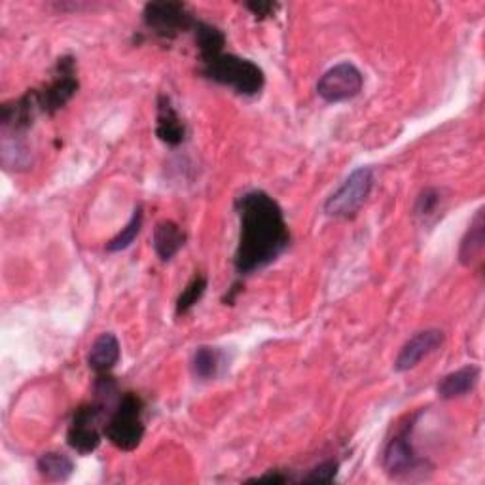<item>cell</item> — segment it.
<instances>
[{"instance_id": "cell-12", "label": "cell", "mask_w": 485, "mask_h": 485, "mask_svg": "<svg viewBox=\"0 0 485 485\" xmlns=\"http://www.w3.org/2000/svg\"><path fill=\"white\" fill-rule=\"evenodd\" d=\"M120 356H121V347L118 338L112 334V332H105V334H100L93 342L88 354V366L90 370L95 372V375L111 374L114 366L120 363Z\"/></svg>"}, {"instance_id": "cell-3", "label": "cell", "mask_w": 485, "mask_h": 485, "mask_svg": "<svg viewBox=\"0 0 485 485\" xmlns=\"http://www.w3.org/2000/svg\"><path fill=\"white\" fill-rule=\"evenodd\" d=\"M419 416L421 414L406 417V421L396 427L395 434L387 440L385 449H383V469L395 480L414 478L427 469V461L414 446V430Z\"/></svg>"}, {"instance_id": "cell-1", "label": "cell", "mask_w": 485, "mask_h": 485, "mask_svg": "<svg viewBox=\"0 0 485 485\" xmlns=\"http://www.w3.org/2000/svg\"><path fill=\"white\" fill-rule=\"evenodd\" d=\"M239 243L234 266L250 275L273 264L290 245V229L279 203L262 190H250L236 201Z\"/></svg>"}, {"instance_id": "cell-14", "label": "cell", "mask_w": 485, "mask_h": 485, "mask_svg": "<svg viewBox=\"0 0 485 485\" xmlns=\"http://www.w3.org/2000/svg\"><path fill=\"white\" fill-rule=\"evenodd\" d=\"M480 381V368L478 366H465V368H459L451 374H448L446 377L440 379L437 393L442 400H455V398H461L469 393H472L478 385Z\"/></svg>"}, {"instance_id": "cell-9", "label": "cell", "mask_w": 485, "mask_h": 485, "mask_svg": "<svg viewBox=\"0 0 485 485\" xmlns=\"http://www.w3.org/2000/svg\"><path fill=\"white\" fill-rule=\"evenodd\" d=\"M364 88V76L359 67L345 61L328 69L317 82V93L326 103H343L356 95H361Z\"/></svg>"}, {"instance_id": "cell-21", "label": "cell", "mask_w": 485, "mask_h": 485, "mask_svg": "<svg viewBox=\"0 0 485 485\" xmlns=\"http://www.w3.org/2000/svg\"><path fill=\"white\" fill-rule=\"evenodd\" d=\"M338 470H340V463L334 461V459H328V461H322L317 467H313L308 474L301 478V481H305V483H332L336 480Z\"/></svg>"}, {"instance_id": "cell-24", "label": "cell", "mask_w": 485, "mask_h": 485, "mask_svg": "<svg viewBox=\"0 0 485 485\" xmlns=\"http://www.w3.org/2000/svg\"><path fill=\"white\" fill-rule=\"evenodd\" d=\"M290 478L287 474H280V472H271V474H264L260 478H257V481H277V483H285Z\"/></svg>"}, {"instance_id": "cell-11", "label": "cell", "mask_w": 485, "mask_h": 485, "mask_svg": "<svg viewBox=\"0 0 485 485\" xmlns=\"http://www.w3.org/2000/svg\"><path fill=\"white\" fill-rule=\"evenodd\" d=\"M156 135L167 146H178L186 139V125L183 118L174 111L171 99L167 95L158 97L156 112Z\"/></svg>"}, {"instance_id": "cell-22", "label": "cell", "mask_w": 485, "mask_h": 485, "mask_svg": "<svg viewBox=\"0 0 485 485\" xmlns=\"http://www.w3.org/2000/svg\"><path fill=\"white\" fill-rule=\"evenodd\" d=\"M440 201H442V195L437 188H425L416 201V215L421 218L434 215V211H437L440 206Z\"/></svg>"}, {"instance_id": "cell-18", "label": "cell", "mask_w": 485, "mask_h": 485, "mask_svg": "<svg viewBox=\"0 0 485 485\" xmlns=\"http://www.w3.org/2000/svg\"><path fill=\"white\" fill-rule=\"evenodd\" d=\"M224 368V353L216 347H197L192 356V372L201 381H211L220 375Z\"/></svg>"}, {"instance_id": "cell-8", "label": "cell", "mask_w": 485, "mask_h": 485, "mask_svg": "<svg viewBox=\"0 0 485 485\" xmlns=\"http://www.w3.org/2000/svg\"><path fill=\"white\" fill-rule=\"evenodd\" d=\"M79 76H76V59L70 56H65L58 59L56 70L52 80L46 84L42 90H37L38 105L42 114L54 116L63 107L70 103V99L79 91Z\"/></svg>"}, {"instance_id": "cell-25", "label": "cell", "mask_w": 485, "mask_h": 485, "mask_svg": "<svg viewBox=\"0 0 485 485\" xmlns=\"http://www.w3.org/2000/svg\"><path fill=\"white\" fill-rule=\"evenodd\" d=\"M241 292V287L239 285H234L232 289H229V294L224 298V303L227 305V303H234L236 301V296Z\"/></svg>"}, {"instance_id": "cell-10", "label": "cell", "mask_w": 485, "mask_h": 485, "mask_svg": "<svg viewBox=\"0 0 485 485\" xmlns=\"http://www.w3.org/2000/svg\"><path fill=\"white\" fill-rule=\"evenodd\" d=\"M446 342V334L438 328H428L407 340L404 347L400 349L396 361H395V370L396 372H410L419 366L423 359H427L428 354L434 351H438Z\"/></svg>"}, {"instance_id": "cell-16", "label": "cell", "mask_w": 485, "mask_h": 485, "mask_svg": "<svg viewBox=\"0 0 485 485\" xmlns=\"http://www.w3.org/2000/svg\"><path fill=\"white\" fill-rule=\"evenodd\" d=\"M192 31H194L195 46L199 49L201 63L224 54L226 35H224L222 29H218V27H215V25L206 23V21H195Z\"/></svg>"}, {"instance_id": "cell-15", "label": "cell", "mask_w": 485, "mask_h": 485, "mask_svg": "<svg viewBox=\"0 0 485 485\" xmlns=\"http://www.w3.org/2000/svg\"><path fill=\"white\" fill-rule=\"evenodd\" d=\"M485 248V220L483 207L472 218L467 234L459 247V262L467 268H472L476 262H481V254Z\"/></svg>"}, {"instance_id": "cell-5", "label": "cell", "mask_w": 485, "mask_h": 485, "mask_svg": "<svg viewBox=\"0 0 485 485\" xmlns=\"http://www.w3.org/2000/svg\"><path fill=\"white\" fill-rule=\"evenodd\" d=\"M374 188V171L370 167L354 169L345 183L324 203V213L332 218H354L364 207Z\"/></svg>"}, {"instance_id": "cell-7", "label": "cell", "mask_w": 485, "mask_h": 485, "mask_svg": "<svg viewBox=\"0 0 485 485\" xmlns=\"http://www.w3.org/2000/svg\"><path fill=\"white\" fill-rule=\"evenodd\" d=\"M142 19L146 29L163 40H173L185 31H192L197 21L188 12L186 5L171 3V0H163V3H148L144 6Z\"/></svg>"}, {"instance_id": "cell-23", "label": "cell", "mask_w": 485, "mask_h": 485, "mask_svg": "<svg viewBox=\"0 0 485 485\" xmlns=\"http://www.w3.org/2000/svg\"><path fill=\"white\" fill-rule=\"evenodd\" d=\"M245 8L257 19H266V17L275 16V12L279 10V5L269 3V0H254V3H247Z\"/></svg>"}, {"instance_id": "cell-2", "label": "cell", "mask_w": 485, "mask_h": 485, "mask_svg": "<svg viewBox=\"0 0 485 485\" xmlns=\"http://www.w3.org/2000/svg\"><path fill=\"white\" fill-rule=\"evenodd\" d=\"M201 72L209 80L232 88L243 97L260 95L266 84L264 70L257 63L234 54H220L209 61H203Z\"/></svg>"}, {"instance_id": "cell-6", "label": "cell", "mask_w": 485, "mask_h": 485, "mask_svg": "<svg viewBox=\"0 0 485 485\" xmlns=\"http://www.w3.org/2000/svg\"><path fill=\"white\" fill-rule=\"evenodd\" d=\"M112 402L103 398H93V402L80 406L74 412L69 430H67V444L79 451L80 455H90L100 446V419L105 417Z\"/></svg>"}, {"instance_id": "cell-4", "label": "cell", "mask_w": 485, "mask_h": 485, "mask_svg": "<svg viewBox=\"0 0 485 485\" xmlns=\"http://www.w3.org/2000/svg\"><path fill=\"white\" fill-rule=\"evenodd\" d=\"M105 437L121 451H133L141 446L144 438L142 400L135 393H125L114 404V410L105 425Z\"/></svg>"}, {"instance_id": "cell-20", "label": "cell", "mask_w": 485, "mask_h": 485, "mask_svg": "<svg viewBox=\"0 0 485 485\" xmlns=\"http://www.w3.org/2000/svg\"><path fill=\"white\" fill-rule=\"evenodd\" d=\"M141 227H142V207L139 206L133 211L132 220L125 224V227H121V232L107 243V250L109 252H121L125 248H130L133 245V241L137 239V236L141 234Z\"/></svg>"}, {"instance_id": "cell-19", "label": "cell", "mask_w": 485, "mask_h": 485, "mask_svg": "<svg viewBox=\"0 0 485 485\" xmlns=\"http://www.w3.org/2000/svg\"><path fill=\"white\" fill-rule=\"evenodd\" d=\"M207 277L206 275H195L190 283L186 285V289L181 292L176 300V317H183L186 313L192 311V308H195L197 301L203 298L207 290Z\"/></svg>"}, {"instance_id": "cell-13", "label": "cell", "mask_w": 485, "mask_h": 485, "mask_svg": "<svg viewBox=\"0 0 485 485\" xmlns=\"http://www.w3.org/2000/svg\"><path fill=\"white\" fill-rule=\"evenodd\" d=\"M185 243H186V234L176 222L162 220L156 224L154 236H152V245H154V250L162 262L173 260L178 250L185 247Z\"/></svg>"}, {"instance_id": "cell-17", "label": "cell", "mask_w": 485, "mask_h": 485, "mask_svg": "<svg viewBox=\"0 0 485 485\" xmlns=\"http://www.w3.org/2000/svg\"><path fill=\"white\" fill-rule=\"evenodd\" d=\"M37 470L47 481H67L74 474V461L61 451H47L38 457Z\"/></svg>"}]
</instances>
